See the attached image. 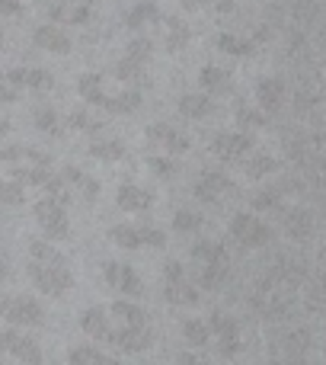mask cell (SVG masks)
Returning <instances> with one entry per match:
<instances>
[{"label": "cell", "instance_id": "obj_40", "mask_svg": "<svg viewBox=\"0 0 326 365\" xmlns=\"http://www.w3.org/2000/svg\"><path fill=\"white\" fill-rule=\"evenodd\" d=\"M218 48L227 51V55H240V58H243V55H253V42L231 36V32H221V36H218Z\"/></svg>", "mask_w": 326, "mask_h": 365}, {"label": "cell", "instance_id": "obj_2", "mask_svg": "<svg viewBox=\"0 0 326 365\" xmlns=\"http://www.w3.org/2000/svg\"><path fill=\"white\" fill-rule=\"evenodd\" d=\"M189 259L195 266V285L205 292H218L221 285L231 276V257H227V247L218 240H195Z\"/></svg>", "mask_w": 326, "mask_h": 365}, {"label": "cell", "instance_id": "obj_7", "mask_svg": "<svg viewBox=\"0 0 326 365\" xmlns=\"http://www.w3.org/2000/svg\"><path fill=\"white\" fill-rule=\"evenodd\" d=\"M151 38H135L132 45H128L125 58L119 61V68H115V77H119L122 83H132V87H138V83H144V68L147 61H151Z\"/></svg>", "mask_w": 326, "mask_h": 365}, {"label": "cell", "instance_id": "obj_49", "mask_svg": "<svg viewBox=\"0 0 326 365\" xmlns=\"http://www.w3.org/2000/svg\"><path fill=\"white\" fill-rule=\"evenodd\" d=\"M6 279H10V266L0 259V282H6Z\"/></svg>", "mask_w": 326, "mask_h": 365}, {"label": "cell", "instance_id": "obj_32", "mask_svg": "<svg viewBox=\"0 0 326 365\" xmlns=\"http://www.w3.org/2000/svg\"><path fill=\"white\" fill-rule=\"evenodd\" d=\"M51 177L48 167H36V164H16L13 167V180L23 182V186H45Z\"/></svg>", "mask_w": 326, "mask_h": 365}, {"label": "cell", "instance_id": "obj_41", "mask_svg": "<svg viewBox=\"0 0 326 365\" xmlns=\"http://www.w3.org/2000/svg\"><path fill=\"white\" fill-rule=\"evenodd\" d=\"M26 189L16 180H0V205H23Z\"/></svg>", "mask_w": 326, "mask_h": 365}, {"label": "cell", "instance_id": "obj_50", "mask_svg": "<svg viewBox=\"0 0 326 365\" xmlns=\"http://www.w3.org/2000/svg\"><path fill=\"white\" fill-rule=\"evenodd\" d=\"M4 135H10V122L0 119V138H4Z\"/></svg>", "mask_w": 326, "mask_h": 365}, {"label": "cell", "instance_id": "obj_44", "mask_svg": "<svg viewBox=\"0 0 326 365\" xmlns=\"http://www.w3.org/2000/svg\"><path fill=\"white\" fill-rule=\"evenodd\" d=\"M70 125L80 128V132H102V122L90 119V113H83V109H77V113H70Z\"/></svg>", "mask_w": 326, "mask_h": 365}, {"label": "cell", "instance_id": "obj_31", "mask_svg": "<svg viewBox=\"0 0 326 365\" xmlns=\"http://www.w3.org/2000/svg\"><path fill=\"white\" fill-rule=\"evenodd\" d=\"M182 336H186L189 346H208V340H211V327H208V321H201V317H189V321L179 324Z\"/></svg>", "mask_w": 326, "mask_h": 365}, {"label": "cell", "instance_id": "obj_3", "mask_svg": "<svg viewBox=\"0 0 326 365\" xmlns=\"http://www.w3.org/2000/svg\"><path fill=\"white\" fill-rule=\"evenodd\" d=\"M163 298H167L173 308H192V304L201 302L199 285L189 282V272L179 259H169L163 266Z\"/></svg>", "mask_w": 326, "mask_h": 365}, {"label": "cell", "instance_id": "obj_21", "mask_svg": "<svg viewBox=\"0 0 326 365\" xmlns=\"http://www.w3.org/2000/svg\"><path fill=\"white\" fill-rule=\"evenodd\" d=\"M80 330L93 340L106 343L109 330H112V317H109V308H87L80 314Z\"/></svg>", "mask_w": 326, "mask_h": 365}, {"label": "cell", "instance_id": "obj_24", "mask_svg": "<svg viewBox=\"0 0 326 365\" xmlns=\"http://www.w3.org/2000/svg\"><path fill=\"white\" fill-rule=\"evenodd\" d=\"M179 113L186 119H208V115L218 113V103L211 93H186L179 96Z\"/></svg>", "mask_w": 326, "mask_h": 365}, {"label": "cell", "instance_id": "obj_38", "mask_svg": "<svg viewBox=\"0 0 326 365\" xmlns=\"http://www.w3.org/2000/svg\"><path fill=\"white\" fill-rule=\"evenodd\" d=\"M233 119H237V128L250 132V128H263L265 122H269V115L259 113V109H250V106H243V103H240V106H237V115H233Z\"/></svg>", "mask_w": 326, "mask_h": 365}, {"label": "cell", "instance_id": "obj_6", "mask_svg": "<svg viewBox=\"0 0 326 365\" xmlns=\"http://www.w3.org/2000/svg\"><path fill=\"white\" fill-rule=\"evenodd\" d=\"M154 340H157V330H154L151 324H144V327H119V324H112V330H109V336H106L109 346L122 349V353H128V356L147 353V349L154 346Z\"/></svg>", "mask_w": 326, "mask_h": 365}, {"label": "cell", "instance_id": "obj_22", "mask_svg": "<svg viewBox=\"0 0 326 365\" xmlns=\"http://www.w3.org/2000/svg\"><path fill=\"white\" fill-rule=\"evenodd\" d=\"M256 100H259V109L263 113H278L285 103V83L278 77H263L256 83Z\"/></svg>", "mask_w": 326, "mask_h": 365}, {"label": "cell", "instance_id": "obj_36", "mask_svg": "<svg viewBox=\"0 0 326 365\" xmlns=\"http://www.w3.org/2000/svg\"><path fill=\"white\" fill-rule=\"evenodd\" d=\"M167 29H169V36H167V48H169V51H179V48H186V45H189V38H192V32H189V26L182 23V19H176V16H169V19H167Z\"/></svg>", "mask_w": 326, "mask_h": 365}, {"label": "cell", "instance_id": "obj_26", "mask_svg": "<svg viewBox=\"0 0 326 365\" xmlns=\"http://www.w3.org/2000/svg\"><path fill=\"white\" fill-rule=\"evenodd\" d=\"M61 177L68 180V186H77V189H80L87 202H96V199H100V182L90 177V173H83L80 167L64 164V167H61Z\"/></svg>", "mask_w": 326, "mask_h": 365}, {"label": "cell", "instance_id": "obj_1", "mask_svg": "<svg viewBox=\"0 0 326 365\" xmlns=\"http://www.w3.org/2000/svg\"><path fill=\"white\" fill-rule=\"evenodd\" d=\"M29 272L32 285L48 298H61L74 289V272H70V259L48 240H32L29 244Z\"/></svg>", "mask_w": 326, "mask_h": 365}, {"label": "cell", "instance_id": "obj_14", "mask_svg": "<svg viewBox=\"0 0 326 365\" xmlns=\"http://www.w3.org/2000/svg\"><path fill=\"white\" fill-rule=\"evenodd\" d=\"M0 353L16 356L23 365H42V349H38V343L32 340V336L19 334L16 327H6L4 334H0Z\"/></svg>", "mask_w": 326, "mask_h": 365}, {"label": "cell", "instance_id": "obj_27", "mask_svg": "<svg viewBox=\"0 0 326 365\" xmlns=\"http://www.w3.org/2000/svg\"><path fill=\"white\" fill-rule=\"evenodd\" d=\"M285 353V359H278V365H301L304 356H307V334L298 330V334L285 336L282 346H275V356Z\"/></svg>", "mask_w": 326, "mask_h": 365}, {"label": "cell", "instance_id": "obj_46", "mask_svg": "<svg viewBox=\"0 0 326 365\" xmlns=\"http://www.w3.org/2000/svg\"><path fill=\"white\" fill-rule=\"evenodd\" d=\"M16 100H19L16 87L13 83H0V103H16Z\"/></svg>", "mask_w": 326, "mask_h": 365}, {"label": "cell", "instance_id": "obj_15", "mask_svg": "<svg viewBox=\"0 0 326 365\" xmlns=\"http://www.w3.org/2000/svg\"><path fill=\"white\" fill-rule=\"evenodd\" d=\"M147 141H151V145H160L163 151H169V154H189V148H192V141H189L182 132H176L173 125H167V122L147 125Z\"/></svg>", "mask_w": 326, "mask_h": 365}, {"label": "cell", "instance_id": "obj_34", "mask_svg": "<svg viewBox=\"0 0 326 365\" xmlns=\"http://www.w3.org/2000/svg\"><path fill=\"white\" fill-rule=\"evenodd\" d=\"M285 227H288V234H295V237H307V234L314 231V218H310V212H304V208H291V212H285Z\"/></svg>", "mask_w": 326, "mask_h": 365}, {"label": "cell", "instance_id": "obj_13", "mask_svg": "<svg viewBox=\"0 0 326 365\" xmlns=\"http://www.w3.org/2000/svg\"><path fill=\"white\" fill-rule=\"evenodd\" d=\"M192 192H195V199H199V202L218 205L221 199H227L231 192H237V186H233V180L227 177V173H221V170H205L199 180H195Z\"/></svg>", "mask_w": 326, "mask_h": 365}, {"label": "cell", "instance_id": "obj_12", "mask_svg": "<svg viewBox=\"0 0 326 365\" xmlns=\"http://www.w3.org/2000/svg\"><path fill=\"white\" fill-rule=\"evenodd\" d=\"M4 321L10 327H45V308L29 295H16L10 298L4 311Z\"/></svg>", "mask_w": 326, "mask_h": 365}, {"label": "cell", "instance_id": "obj_10", "mask_svg": "<svg viewBox=\"0 0 326 365\" xmlns=\"http://www.w3.org/2000/svg\"><path fill=\"white\" fill-rule=\"evenodd\" d=\"M208 327H211V336L218 340L221 359H233V356H240V349H243V343H240V324L233 321L231 314L214 311V314L208 317Z\"/></svg>", "mask_w": 326, "mask_h": 365}, {"label": "cell", "instance_id": "obj_47", "mask_svg": "<svg viewBox=\"0 0 326 365\" xmlns=\"http://www.w3.org/2000/svg\"><path fill=\"white\" fill-rule=\"evenodd\" d=\"M0 13H10V16H19V13H23V6H19L16 0H0Z\"/></svg>", "mask_w": 326, "mask_h": 365}, {"label": "cell", "instance_id": "obj_17", "mask_svg": "<svg viewBox=\"0 0 326 365\" xmlns=\"http://www.w3.org/2000/svg\"><path fill=\"white\" fill-rule=\"evenodd\" d=\"M115 205L122 212H147L154 205V192L144 186H135V182H122L115 192Z\"/></svg>", "mask_w": 326, "mask_h": 365}, {"label": "cell", "instance_id": "obj_4", "mask_svg": "<svg viewBox=\"0 0 326 365\" xmlns=\"http://www.w3.org/2000/svg\"><path fill=\"white\" fill-rule=\"evenodd\" d=\"M32 212H36V221H38V227L45 231V237H48V240H68V234H70L68 202L45 195V199L36 202V208H32Z\"/></svg>", "mask_w": 326, "mask_h": 365}, {"label": "cell", "instance_id": "obj_19", "mask_svg": "<svg viewBox=\"0 0 326 365\" xmlns=\"http://www.w3.org/2000/svg\"><path fill=\"white\" fill-rule=\"evenodd\" d=\"M0 164H36V167H51V154L38 151V148H29V145H10L0 151Z\"/></svg>", "mask_w": 326, "mask_h": 365}, {"label": "cell", "instance_id": "obj_29", "mask_svg": "<svg viewBox=\"0 0 326 365\" xmlns=\"http://www.w3.org/2000/svg\"><path fill=\"white\" fill-rule=\"evenodd\" d=\"M68 365H122L115 356L100 353L96 346H74L68 353Z\"/></svg>", "mask_w": 326, "mask_h": 365}, {"label": "cell", "instance_id": "obj_23", "mask_svg": "<svg viewBox=\"0 0 326 365\" xmlns=\"http://www.w3.org/2000/svg\"><path fill=\"white\" fill-rule=\"evenodd\" d=\"M199 83H201V90H205V93H211V96H227V93H233V77H231V71L214 68V64L201 68Z\"/></svg>", "mask_w": 326, "mask_h": 365}, {"label": "cell", "instance_id": "obj_35", "mask_svg": "<svg viewBox=\"0 0 326 365\" xmlns=\"http://www.w3.org/2000/svg\"><path fill=\"white\" fill-rule=\"evenodd\" d=\"M32 125L45 135H61V115L51 106H38L36 113H32Z\"/></svg>", "mask_w": 326, "mask_h": 365}, {"label": "cell", "instance_id": "obj_37", "mask_svg": "<svg viewBox=\"0 0 326 365\" xmlns=\"http://www.w3.org/2000/svg\"><path fill=\"white\" fill-rule=\"evenodd\" d=\"M275 170H278V164H275V158H269V154H253V158L246 160V177L250 180H263Z\"/></svg>", "mask_w": 326, "mask_h": 365}, {"label": "cell", "instance_id": "obj_9", "mask_svg": "<svg viewBox=\"0 0 326 365\" xmlns=\"http://www.w3.org/2000/svg\"><path fill=\"white\" fill-rule=\"evenodd\" d=\"M102 279H106V285L112 292H119V295H128V298H141L144 295V282H141L138 269L128 263H119V259H106L102 263Z\"/></svg>", "mask_w": 326, "mask_h": 365}, {"label": "cell", "instance_id": "obj_39", "mask_svg": "<svg viewBox=\"0 0 326 365\" xmlns=\"http://www.w3.org/2000/svg\"><path fill=\"white\" fill-rule=\"evenodd\" d=\"M201 225H205V218L199 212H189V208H179L173 215V227L179 234H195V231H201Z\"/></svg>", "mask_w": 326, "mask_h": 365}, {"label": "cell", "instance_id": "obj_42", "mask_svg": "<svg viewBox=\"0 0 326 365\" xmlns=\"http://www.w3.org/2000/svg\"><path fill=\"white\" fill-rule=\"evenodd\" d=\"M144 164L151 167V173L157 180H173L176 173H179V164H176V160H169V158H147Z\"/></svg>", "mask_w": 326, "mask_h": 365}, {"label": "cell", "instance_id": "obj_48", "mask_svg": "<svg viewBox=\"0 0 326 365\" xmlns=\"http://www.w3.org/2000/svg\"><path fill=\"white\" fill-rule=\"evenodd\" d=\"M211 4L218 6L221 13H231V10H233V0H211Z\"/></svg>", "mask_w": 326, "mask_h": 365}, {"label": "cell", "instance_id": "obj_51", "mask_svg": "<svg viewBox=\"0 0 326 365\" xmlns=\"http://www.w3.org/2000/svg\"><path fill=\"white\" fill-rule=\"evenodd\" d=\"M0 42H4V32H0Z\"/></svg>", "mask_w": 326, "mask_h": 365}, {"label": "cell", "instance_id": "obj_25", "mask_svg": "<svg viewBox=\"0 0 326 365\" xmlns=\"http://www.w3.org/2000/svg\"><path fill=\"white\" fill-rule=\"evenodd\" d=\"M141 103H144L141 90L138 87H128V90H119L115 96H109L102 109H106V113H112V115H132V113H138V109H141Z\"/></svg>", "mask_w": 326, "mask_h": 365}, {"label": "cell", "instance_id": "obj_18", "mask_svg": "<svg viewBox=\"0 0 326 365\" xmlns=\"http://www.w3.org/2000/svg\"><path fill=\"white\" fill-rule=\"evenodd\" d=\"M32 42H36L42 51H51V55H68V51H70L68 32H64L61 26H55V23L38 26V29L32 32Z\"/></svg>", "mask_w": 326, "mask_h": 365}, {"label": "cell", "instance_id": "obj_28", "mask_svg": "<svg viewBox=\"0 0 326 365\" xmlns=\"http://www.w3.org/2000/svg\"><path fill=\"white\" fill-rule=\"evenodd\" d=\"M77 93L83 96V100L90 103V106H106L109 93L102 90V74H80V81H77Z\"/></svg>", "mask_w": 326, "mask_h": 365}, {"label": "cell", "instance_id": "obj_30", "mask_svg": "<svg viewBox=\"0 0 326 365\" xmlns=\"http://www.w3.org/2000/svg\"><path fill=\"white\" fill-rule=\"evenodd\" d=\"M87 154L96 158V160H106V164H115V160H122L128 154V148H125V141L109 138V141H93Z\"/></svg>", "mask_w": 326, "mask_h": 365}, {"label": "cell", "instance_id": "obj_45", "mask_svg": "<svg viewBox=\"0 0 326 365\" xmlns=\"http://www.w3.org/2000/svg\"><path fill=\"white\" fill-rule=\"evenodd\" d=\"M176 365H211V359L201 353H192V349H182V353H176Z\"/></svg>", "mask_w": 326, "mask_h": 365}, {"label": "cell", "instance_id": "obj_8", "mask_svg": "<svg viewBox=\"0 0 326 365\" xmlns=\"http://www.w3.org/2000/svg\"><path fill=\"white\" fill-rule=\"evenodd\" d=\"M109 240L125 250H141V247H167V234L160 227H138V225H115L109 227Z\"/></svg>", "mask_w": 326, "mask_h": 365}, {"label": "cell", "instance_id": "obj_43", "mask_svg": "<svg viewBox=\"0 0 326 365\" xmlns=\"http://www.w3.org/2000/svg\"><path fill=\"white\" fill-rule=\"evenodd\" d=\"M278 189H263V192H256L253 195V208L256 212H269V208H278Z\"/></svg>", "mask_w": 326, "mask_h": 365}, {"label": "cell", "instance_id": "obj_33", "mask_svg": "<svg viewBox=\"0 0 326 365\" xmlns=\"http://www.w3.org/2000/svg\"><path fill=\"white\" fill-rule=\"evenodd\" d=\"M160 19H163V13L157 10V4L144 0V4H138V6H132V10H128L125 23L132 26V29H141L144 23H160Z\"/></svg>", "mask_w": 326, "mask_h": 365}, {"label": "cell", "instance_id": "obj_5", "mask_svg": "<svg viewBox=\"0 0 326 365\" xmlns=\"http://www.w3.org/2000/svg\"><path fill=\"white\" fill-rule=\"evenodd\" d=\"M227 231H231V237L237 240L240 247H246V250H256V247H265V244L275 240V231H272L265 221H259L256 215H250V212L233 215Z\"/></svg>", "mask_w": 326, "mask_h": 365}, {"label": "cell", "instance_id": "obj_16", "mask_svg": "<svg viewBox=\"0 0 326 365\" xmlns=\"http://www.w3.org/2000/svg\"><path fill=\"white\" fill-rule=\"evenodd\" d=\"M6 83H13L16 90H36V93H45V90L55 87V77L42 68H13V71H6Z\"/></svg>", "mask_w": 326, "mask_h": 365}, {"label": "cell", "instance_id": "obj_11", "mask_svg": "<svg viewBox=\"0 0 326 365\" xmlns=\"http://www.w3.org/2000/svg\"><path fill=\"white\" fill-rule=\"evenodd\" d=\"M208 148H211L214 158L233 164V160H243L246 154L253 151V135L243 132V128H237V132H218Z\"/></svg>", "mask_w": 326, "mask_h": 365}, {"label": "cell", "instance_id": "obj_20", "mask_svg": "<svg viewBox=\"0 0 326 365\" xmlns=\"http://www.w3.org/2000/svg\"><path fill=\"white\" fill-rule=\"evenodd\" d=\"M109 317H112V324H119V327H144V324H151V314H147L144 308H141L138 302H115L112 308H109Z\"/></svg>", "mask_w": 326, "mask_h": 365}]
</instances>
